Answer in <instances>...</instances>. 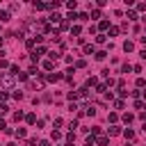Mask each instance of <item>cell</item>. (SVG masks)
<instances>
[{"label": "cell", "instance_id": "cell-20", "mask_svg": "<svg viewBox=\"0 0 146 146\" xmlns=\"http://www.w3.org/2000/svg\"><path fill=\"white\" fill-rule=\"evenodd\" d=\"M73 73H75V66L66 68V73H64V80H73Z\"/></svg>", "mask_w": 146, "mask_h": 146}, {"label": "cell", "instance_id": "cell-31", "mask_svg": "<svg viewBox=\"0 0 146 146\" xmlns=\"http://www.w3.org/2000/svg\"><path fill=\"white\" fill-rule=\"evenodd\" d=\"M137 89H146V78H137Z\"/></svg>", "mask_w": 146, "mask_h": 146}, {"label": "cell", "instance_id": "cell-14", "mask_svg": "<svg viewBox=\"0 0 146 146\" xmlns=\"http://www.w3.org/2000/svg\"><path fill=\"white\" fill-rule=\"evenodd\" d=\"M110 27H112V25H110V21H100V23H98V30H100V34H103L105 30H110Z\"/></svg>", "mask_w": 146, "mask_h": 146}, {"label": "cell", "instance_id": "cell-8", "mask_svg": "<svg viewBox=\"0 0 146 146\" xmlns=\"http://www.w3.org/2000/svg\"><path fill=\"white\" fill-rule=\"evenodd\" d=\"M9 18H11V11H9V9H0V21H2V23H7Z\"/></svg>", "mask_w": 146, "mask_h": 146}, {"label": "cell", "instance_id": "cell-32", "mask_svg": "<svg viewBox=\"0 0 146 146\" xmlns=\"http://www.w3.org/2000/svg\"><path fill=\"white\" fill-rule=\"evenodd\" d=\"M107 41V34H96V43H105Z\"/></svg>", "mask_w": 146, "mask_h": 146}, {"label": "cell", "instance_id": "cell-35", "mask_svg": "<svg viewBox=\"0 0 146 146\" xmlns=\"http://www.w3.org/2000/svg\"><path fill=\"white\" fill-rule=\"evenodd\" d=\"M66 7H68L71 11H75V7H78V2H75V0H68V2H66Z\"/></svg>", "mask_w": 146, "mask_h": 146}, {"label": "cell", "instance_id": "cell-50", "mask_svg": "<svg viewBox=\"0 0 146 146\" xmlns=\"http://www.w3.org/2000/svg\"><path fill=\"white\" fill-rule=\"evenodd\" d=\"M39 146H50V141H48V139H41V141H39Z\"/></svg>", "mask_w": 146, "mask_h": 146}, {"label": "cell", "instance_id": "cell-58", "mask_svg": "<svg viewBox=\"0 0 146 146\" xmlns=\"http://www.w3.org/2000/svg\"><path fill=\"white\" fill-rule=\"evenodd\" d=\"M2 75H5V73H0V80H2Z\"/></svg>", "mask_w": 146, "mask_h": 146}, {"label": "cell", "instance_id": "cell-40", "mask_svg": "<svg viewBox=\"0 0 146 146\" xmlns=\"http://www.w3.org/2000/svg\"><path fill=\"white\" fill-rule=\"evenodd\" d=\"M84 66H87L84 59H78V62H75V68H84Z\"/></svg>", "mask_w": 146, "mask_h": 146}, {"label": "cell", "instance_id": "cell-12", "mask_svg": "<svg viewBox=\"0 0 146 146\" xmlns=\"http://www.w3.org/2000/svg\"><path fill=\"white\" fill-rule=\"evenodd\" d=\"M82 112H84L87 116H94V114H96V107H94V105H84V107H82Z\"/></svg>", "mask_w": 146, "mask_h": 146}, {"label": "cell", "instance_id": "cell-33", "mask_svg": "<svg viewBox=\"0 0 146 146\" xmlns=\"http://www.w3.org/2000/svg\"><path fill=\"white\" fill-rule=\"evenodd\" d=\"M50 139H52V141H57V139H62V132H59V130H52V135H50Z\"/></svg>", "mask_w": 146, "mask_h": 146}, {"label": "cell", "instance_id": "cell-57", "mask_svg": "<svg viewBox=\"0 0 146 146\" xmlns=\"http://www.w3.org/2000/svg\"><path fill=\"white\" fill-rule=\"evenodd\" d=\"M0 46H2V36H0Z\"/></svg>", "mask_w": 146, "mask_h": 146}, {"label": "cell", "instance_id": "cell-53", "mask_svg": "<svg viewBox=\"0 0 146 146\" xmlns=\"http://www.w3.org/2000/svg\"><path fill=\"white\" fill-rule=\"evenodd\" d=\"M139 41H141V43H144V46H146V36H139Z\"/></svg>", "mask_w": 146, "mask_h": 146}, {"label": "cell", "instance_id": "cell-34", "mask_svg": "<svg viewBox=\"0 0 146 146\" xmlns=\"http://www.w3.org/2000/svg\"><path fill=\"white\" fill-rule=\"evenodd\" d=\"M7 112H9V105H7V103H0V116L7 114Z\"/></svg>", "mask_w": 146, "mask_h": 146}, {"label": "cell", "instance_id": "cell-17", "mask_svg": "<svg viewBox=\"0 0 146 146\" xmlns=\"http://www.w3.org/2000/svg\"><path fill=\"white\" fill-rule=\"evenodd\" d=\"M125 18H128V21H137V11H135V9H128V11H125Z\"/></svg>", "mask_w": 146, "mask_h": 146}, {"label": "cell", "instance_id": "cell-21", "mask_svg": "<svg viewBox=\"0 0 146 146\" xmlns=\"http://www.w3.org/2000/svg\"><path fill=\"white\" fill-rule=\"evenodd\" d=\"M107 89H110V87H107L105 82H100V84L96 87V94H107Z\"/></svg>", "mask_w": 146, "mask_h": 146}, {"label": "cell", "instance_id": "cell-24", "mask_svg": "<svg viewBox=\"0 0 146 146\" xmlns=\"http://www.w3.org/2000/svg\"><path fill=\"white\" fill-rule=\"evenodd\" d=\"M25 46H27L30 50H34V48H36V39H34V36H32V39H27V41H25Z\"/></svg>", "mask_w": 146, "mask_h": 146}, {"label": "cell", "instance_id": "cell-18", "mask_svg": "<svg viewBox=\"0 0 146 146\" xmlns=\"http://www.w3.org/2000/svg\"><path fill=\"white\" fill-rule=\"evenodd\" d=\"M80 32H82L80 25H71V36H80Z\"/></svg>", "mask_w": 146, "mask_h": 146}, {"label": "cell", "instance_id": "cell-5", "mask_svg": "<svg viewBox=\"0 0 146 146\" xmlns=\"http://www.w3.org/2000/svg\"><path fill=\"white\" fill-rule=\"evenodd\" d=\"M62 78H64V75L55 71V73H48V75H46V82H57V80H62Z\"/></svg>", "mask_w": 146, "mask_h": 146}, {"label": "cell", "instance_id": "cell-49", "mask_svg": "<svg viewBox=\"0 0 146 146\" xmlns=\"http://www.w3.org/2000/svg\"><path fill=\"white\" fill-rule=\"evenodd\" d=\"M75 128H78V121H71V123H68V130H71V132H73V130H75Z\"/></svg>", "mask_w": 146, "mask_h": 146}, {"label": "cell", "instance_id": "cell-9", "mask_svg": "<svg viewBox=\"0 0 146 146\" xmlns=\"http://www.w3.org/2000/svg\"><path fill=\"white\" fill-rule=\"evenodd\" d=\"M48 21H50V23H62V21H64V18H62V16H59V14H57V11H52V14H50V16H48Z\"/></svg>", "mask_w": 146, "mask_h": 146}, {"label": "cell", "instance_id": "cell-27", "mask_svg": "<svg viewBox=\"0 0 146 146\" xmlns=\"http://www.w3.org/2000/svg\"><path fill=\"white\" fill-rule=\"evenodd\" d=\"M132 121H135V114L125 112V114H123V123H132Z\"/></svg>", "mask_w": 146, "mask_h": 146}, {"label": "cell", "instance_id": "cell-6", "mask_svg": "<svg viewBox=\"0 0 146 146\" xmlns=\"http://www.w3.org/2000/svg\"><path fill=\"white\" fill-rule=\"evenodd\" d=\"M107 144H110V137L107 135H98L96 137V146H107Z\"/></svg>", "mask_w": 146, "mask_h": 146}, {"label": "cell", "instance_id": "cell-51", "mask_svg": "<svg viewBox=\"0 0 146 146\" xmlns=\"http://www.w3.org/2000/svg\"><path fill=\"white\" fill-rule=\"evenodd\" d=\"M0 130H7V123H5L2 119H0Z\"/></svg>", "mask_w": 146, "mask_h": 146}, {"label": "cell", "instance_id": "cell-25", "mask_svg": "<svg viewBox=\"0 0 146 146\" xmlns=\"http://www.w3.org/2000/svg\"><path fill=\"white\" fill-rule=\"evenodd\" d=\"M94 57H96L98 62H103V59L107 57V52H105V50H96V55H94Z\"/></svg>", "mask_w": 146, "mask_h": 146}, {"label": "cell", "instance_id": "cell-29", "mask_svg": "<svg viewBox=\"0 0 146 146\" xmlns=\"http://www.w3.org/2000/svg\"><path fill=\"white\" fill-rule=\"evenodd\" d=\"M73 141H75V132H68L66 135V146H73Z\"/></svg>", "mask_w": 146, "mask_h": 146}, {"label": "cell", "instance_id": "cell-23", "mask_svg": "<svg viewBox=\"0 0 146 146\" xmlns=\"http://www.w3.org/2000/svg\"><path fill=\"white\" fill-rule=\"evenodd\" d=\"M107 32H110V34H107V36H116V34H119V32H121V27H116V25H112V27H110V30H107Z\"/></svg>", "mask_w": 146, "mask_h": 146}, {"label": "cell", "instance_id": "cell-44", "mask_svg": "<svg viewBox=\"0 0 146 146\" xmlns=\"http://www.w3.org/2000/svg\"><path fill=\"white\" fill-rule=\"evenodd\" d=\"M11 96H14V98H16V100H23V91H14V94H11Z\"/></svg>", "mask_w": 146, "mask_h": 146}, {"label": "cell", "instance_id": "cell-56", "mask_svg": "<svg viewBox=\"0 0 146 146\" xmlns=\"http://www.w3.org/2000/svg\"><path fill=\"white\" fill-rule=\"evenodd\" d=\"M144 36H146V25H144Z\"/></svg>", "mask_w": 146, "mask_h": 146}, {"label": "cell", "instance_id": "cell-37", "mask_svg": "<svg viewBox=\"0 0 146 146\" xmlns=\"http://www.w3.org/2000/svg\"><path fill=\"white\" fill-rule=\"evenodd\" d=\"M78 21H89V14H87V11H80V14H78Z\"/></svg>", "mask_w": 146, "mask_h": 146}, {"label": "cell", "instance_id": "cell-1", "mask_svg": "<svg viewBox=\"0 0 146 146\" xmlns=\"http://www.w3.org/2000/svg\"><path fill=\"white\" fill-rule=\"evenodd\" d=\"M14 82H16V75H11V73L2 75V80H0V84H2L5 89H11V87H14Z\"/></svg>", "mask_w": 146, "mask_h": 146}, {"label": "cell", "instance_id": "cell-26", "mask_svg": "<svg viewBox=\"0 0 146 146\" xmlns=\"http://www.w3.org/2000/svg\"><path fill=\"white\" fill-rule=\"evenodd\" d=\"M112 105H114V110H123V107H125V103H123L121 98H116V100H114Z\"/></svg>", "mask_w": 146, "mask_h": 146}, {"label": "cell", "instance_id": "cell-45", "mask_svg": "<svg viewBox=\"0 0 146 146\" xmlns=\"http://www.w3.org/2000/svg\"><path fill=\"white\" fill-rule=\"evenodd\" d=\"M7 66H11V64H9L7 59H0V71H2V68H7Z\"/></svg>", "mask_w": 146, "mask_h": 146}, {"label": "cell", "instance_id": "cell-10", "mask_svg": "<svg viewBox=\"0 0 146 146\" xmlns=\"http://www.w3.org/2000/svg\"><path fill=\"white\" fill-rule=\"evenodd\" d=\"M82 50H84L87 55H96V48H94V43H84V46H82Z\"/></svg>", "mask_w": 146, "mask_h": 146}, {"label": "cell", "instance_id": "cell-52", "mask_svg": "<svg viewBox=\"0 0 146 146\" xmlns=\"http://www.w3.org/2000/svg\"><path fill=\"white\" fill-rule=\"evenodd\" d=\"M139 57H141V59H146V48H144V50L139 52Z\"/></svg>", "mask_w": 146, "mask_h": 146}, {"label": "cell", "instance_id": "cell-39", "mask_svg": "<svg viewBox=\"0 0 146 146\" xmlns=\"http://www.w3.org/2000/svg\"><path fill=\"white\" fill-rule=\"evenodd\" d=\"M52 125H55V130H57V128H62V125H64V121H62V119H59V116H57V119H55V121H52Z\"/></svg>", "mask_w": 146, "mask_h": 146}, {"label": "cell", "instance_id": "cell-43", "mask_svg": "<svg viewBox=\"0 0 146 146\" xmlns=\"http://www.w3.org/2000/svg\"><path fill=\"white\" fill-rule=\"evenodd\" d=\"M27 146H39V141H36V137H30V139H27Z\"/></svg>", "mask_w": 146, "mask_h": 146}, {"label": "cell", "instance_id": "cell-15", "mask_svg": "<svg viewBox=\"0 0 146 146\" xmlns=\"http://www.w3.org/2000/svg\"><path fill=\"white\" fill-rule=\"evenodd\" d=\"M41 66H43V68H46V71L50 73V71L55 68V62H50V59H46V62H41Z\"/></svg>", "mask_w": 146, "mask_h": 146}, {"label": "cell", "instance_id": "cell-2", "mask_svg": "<svg viewBox=\"0 0 146 146\" xmlns=\"http://www.w3.org/2000/svg\"><path fill=\"white\" fill-rule=\"evenodd\" d=\"M30 87H32V89H39V91H41V89L46 87V78H32V80H30Z\"/></svg>", "mask_w": 146, "mask_h": 146}, {"label": "cell", "instance_id": "cell-7", "mask_svg": "<svg viewBox=\"0 0 146 146\" xmlns=\"http://www.w3.org/2000/svg\"><path fill=\"white\" fill-rule=\"evenodd\" d=\"M121 132H123V130H121L119 125H110V128H107V137H114V135H121Z\"/></svg>", "mask_w": 146, "mask_h": 146}, {"label": "cell", "instance_id": "cell-19", "mask_svg": "<svg viewBox=\"0 0 146 146\" xmlns=\"http://www.w3.org/2000/svg\"><path fill=\"white\" fill-rule=\"evenodd\" d=\"M123 50H125V52H132V50H135V43H132V41H123Z\"/></svg>", "mask_w": 146, "mask_h": 146}, {"label": "cell", "instance_id": "cell-22", "mask_svg": "<svg viewBox=\"0 0 146 146\" xmlns=\"http://www.w3.org/2000/svg\"><path fill=\"white\" fill-rule=\"evenodd\" d=\"M123 137H125V139H135V130H132V128H125V130H123Z\"/></svg>", "mask_w": 146, "mask_h": 146}, {"label": "cell", "instance_id": "cell-48", "mask_svg": "<svg viewBox=\"0 0 146 146\" xmlns=\"http://www.w3.org/2000/svg\"><path fill=\"white\" fill-rule=\"evenodd\" d=\"M27 75H30V73H23V71H21V73H18L16 78H18V80H27Z\"/></svg>", "mask_w": 146, "mask_h": 146}, {"label": "cell", "instance_id": "cell-47", "mask_svg": "<svg viewBox=\"0 0 146 146\" xmlns=\"http://www.w3.org/2000/svg\"><path fill=\"white\" fill-rule=\"evenodd\" d=\"M91 18H100V9H94L91 11Z\"/></svg>", "mask_w": 146, "mask_h": 146}, {"label": "cell", "instance_id": "cell-41", "mask_svg": "<svg viewBox=\"0 0 146 146\" xmlns=\"http://www.w3.org/2000/svg\"><path fill=\"white\" fill-rule=\"evenodd\" d=\"M121 71H123V73H130V71H132V64H123Z\"/></svg>", "mask_w": 146, "mask_h": 146}, {"label": "cell", "instance_id": "cell-11", "mask_svg": "<svg viewBox=\"0 0 146 146\" xmlns=\"http://www.w3.org/2000/svg\"><path fill=\"white\" fill-rule=\"evenodd\" d=\"M84 87H87V89H89V87H98V78H94V75H91V78H87Z\"/></svg>", "mask_w": 146, "mask_h": 146}, {"label": "cell", "instance_id": "cell-60", "mask_svg": "<svg viewBox=\"0 0 146 146\" xmlns=\"http://www.w3.org/2000/svg\"><path fill=\"white\" fill-rule=\"evenodd\" d=\"M130 146H132V144H130Z\"/></svg>", "mask_w": 146, "mask_h": 146}, {"label": "cell", "instance_id": "cell-16", "mask_svg": "<svg viewBox=\"0 0 146 146\" xmlns=\"http://www.w3.org/2000/svg\"><path fill=\"white\" fill-rule=\"evenodd\" d=\"M135 110H146V100L144 98H137L135 100Z\"/></svg>", "mask_w": 146, "mask_h": 146}, {"label": "cell", "instance_id": "cell-28", "mask_svg": "<svg viewBox=\"0 0 146 146\" xmlns=\"http://www.w3.org/2000/svg\"><path fill=\"white\" fill-rule=\"evenodd\" d=\"M16 137H18V139H25V137H27V130H25V128H18V130H16Z\"/></svg>", "mask_w": 146, "mask_h": 146}, {"label": "cell", "instance_id": "cell-13", "mask_svg": "<svg viewBox=\"0 0 146 146\" xmlns=\"http://www.w3.org/2000/svg\"><path fill=\"white\" fill-rule=\"evenodd\" d=\"M25 121H27L30 125H36V121H39V119H36V114H32V112H30V114H25Z\"/></svg>", "mask_w": 146, "mask_h": 146}, {"label": "cell", "instance_id": "cell-46", "mask_svg": "<svg viewBox=\"0 0 146 146\" xmlns=\"http://www.w3.org/2000/svg\"><path fill=\"white\" fill-rule=\"evenodd\" d=\"M18 7H21V5H18V2H11V5H9V11H16V9H18Z\"/></svg>", "mask_w": 146, "mask_h": 146}, {"label": "cell", "instance_id": "cell-36", "mask_svg": "<svg viewBox=\"0 0 146 146\" xmlns=\"http://www.w3.org/2000/svg\"><path fill=\"white\" fill-rule=\"evenodd\" d=\"M135 11H146V5H144V2H137V5H135Z\"/></svg>", "mask_w": 146, "mask_h": 146}, {"label": "cell", "instance_id": "cell-42", "mask_svg": "<svg viewBox=\"0 0 146 146\" xmlns=\"http://www.w3.org/2000/svg\"><path fill=\"white\" fill-rule=\"evenodd\" d=\"M91 135H94V137H98V135H103V132H100V128H98V125H94V128H91Z\"/></svg>", "mask_w": 146, "mask_h": 146}, {"label": "cell", "instance_id": "cell-55", "mask_svg": "<svg viewBox=\"0 0 146 146\" xmlns=\"http://www.w3.org/2000/svg\"><path fill=\"white\" fill-rule=\"evenodd\" d=\"M84 146H94V144H89V141H84Z\"/></svg>", "mask_w": 146, "mask_h": 146}, {"label": "cell", "instance_id": "cell-54", "mask_svg": "<svg viewBox=\"0 0 146 146\" xmlns=\"http://www.w3.org/2000/svg\"><path fill=\"white\" fill-rule=\"evenodd\" d=\"M141 96H144V100H146V89H144V91H141Z\"/></svg>", "mask_w": 146, "mask_h": 146}, {"label": "cell", "instance_id": "cell-4", "mask_svg": "<svg viewBox=\"0 0 146 146\" xmlns=\"http://www.w3.org/2000/svg\"><path fill=\"white\" fill-rule=\"evenodd\" d=\"M87 96H89V89H87V87H82V89L75 91V100H84Z\"/></svg>", "mask_w": 146, "mask_h": 146}, {"label": "cell", "instance_id": "cell-3", "mask_svg": "<svg viewBox=\"0 0 146 146\" xmlns=\"http://www.w3.org/2000/svg\"><path fill=\"white\" fill-rule=\"evenodd\" d=\"M46 52H48V50H46V46H36V48L32 50V55H30V57H32V62H36V59H39L41 55H46Z\"/></svg>", "mask_w": 146, "mask_h": 146}, {"label": "cell", "instance_id": "cell-30", "mask_svg": "<svg viewBox=\"0 0 146 146\" xmlns=\"http://www.w3.org/2000/svg\"><path fill=\"white\" fill-rule=\"evenodd\" d=\"M23 119H25V114H23L21 110H18V112H14V121H16V123H18V121H23Z\"/></svg>", "mask_w": 146, "mask_h": 146}, {"label": "cell", "instance_id": "cell-59", "mask_svg": "<svg viewBox=\"0 0 146 146\" xmlns=\"http://www.w3.org/2000/svg\"><path fill=\"white\" fill-rule=\"evenodd\" d=\"M0 146H2V144H0Z\"/></svg>", "mask_w": 146, "mask_h": 146}, {"label": "cell", "instance_id": "cell-38", "mask_svg": "<svg viewBox=\"0 0 146 146\" xmlns=\"http://www.w3.org/2000/svg\"><path fill=\"white\" fill-rule=\"evenodd\" d=\"M59 30H71V25H68V21H66V18L59 23Z\"/></svg>", "mask_w": 146, "mask_h": 146}]
</instances>
